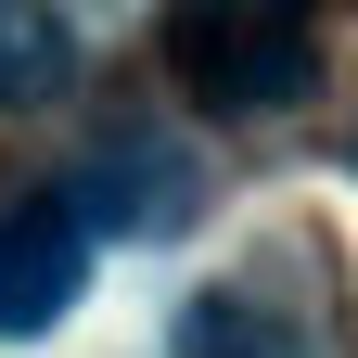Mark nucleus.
I'll list each match as a JSON object with an SVG mask.
<instances>
[{
    "instance_id": "f257e3e1",
    "label": "nucleus",
    "mask_w": 358,
    "mask_h": 358,
    "mask_svg": "<svg viewBox=\"0 0 358 358\" xmlns=\"http://www.w3.org/2000/svg\"><path fill=\"white\" fill-rule=\"evenodd\" d=\"M320 64V0H166V77L205 115H282Z\"/></svg>"
},
{
    "instance_id": "f03ea898",
    "label": "nucleus",
    "mask_w": 358,
    "mask_h": 358,
    "mask_svg": "<svg viewBox=\"0 0 358 358\" xmlns=\"http://www.w3.org/2000/svg\"><path fill=\"white\" fill-rule=\"evenodd\" d=\"M90 217H77V192H13L0 205V333H52L64 307L90 294Z\"/></svg>"
},
{
    "instance_id": "7ed1b4c3",
    "label": "nucleus",
    "mask_w": 358,
    "mask_h": 358,
    "mask_svg": "<svg viewBox=\"0 0 358 358\" xmlns=\"http://www.w3.org/2000/svg\"><path fill=\"white\" fill-rule=\"evenodd\" d=\"M179 358H333V307L307 282L282 294V268H243L179 307Z\"/></svg>"
},
{
    "instance_id": "20e7f679",
    "label": "nucleus",
    "mask_w": 358,
    "mask_h": 358,
    "mask_svg": "<svg viewBox=\"0 0 358 358\" xmlns=\"http://www.w3.org/2000/svg\"><path fill=\"white\" fill-rule=\"evenodd\" d=\"M64 192H77L90 231H141V243H166V231H192V217H205V166L179 154V141H115L90 179H64Z\"/></svg>"
},
{
    "instance_id": "39448f33",
    "label": "nucleus",
    "mask_w": 358,
    "mask_h": 358,
    "mask_svg": "<svg viewBox=\"0 0 358 358\" xmlns=\"http://www.w3.org/2000/svg\"><path fill=\"white\" fill-rule=\"evenodd\" d=\"M64 77H77V26L52 13V0H0V115L52 103Z\"/></svg>"
}]
</instances>
